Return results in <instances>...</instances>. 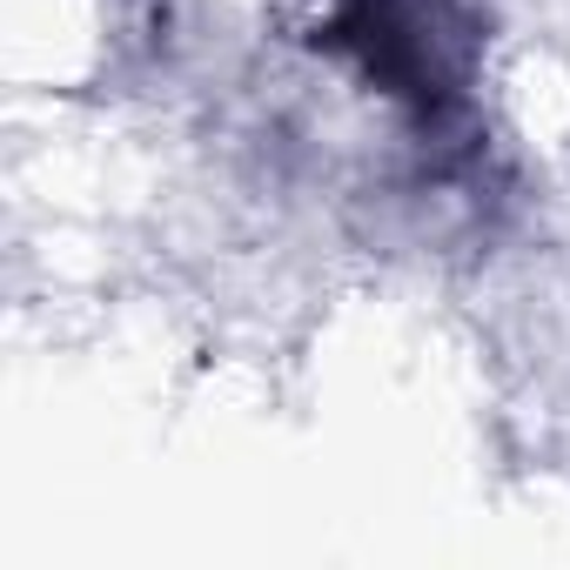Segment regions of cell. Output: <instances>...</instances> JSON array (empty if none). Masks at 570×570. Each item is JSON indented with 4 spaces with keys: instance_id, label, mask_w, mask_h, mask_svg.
<instances>
[{
    "instance_id": "6da1fadb",
    "label": "cell",
    "mask_w": 570,
    "mask_h": 570,
    "mask_svg": "<svg viewBox=\"0 0 570 570\" xmlns=\"http://www.w3.org/2000/svg\"><path fill=\"white\" fill-rule=\"evenodd\" d=\"M316 35L330 55L356 61L363 81H376L390 101H410L423 115L450 101V68L436 55V35H423L410 0H336Z\"/></svg>"
}]
</instances>
